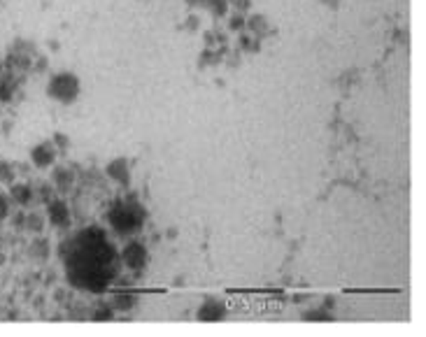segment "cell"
<instances>
[{
  "label": "cell",
  "instance_id": "obj_1",
  "mask_svg": "<svg viewBox=\"0 0 426 337\" xmlns=\"http://www.w3.org/2000/svg\"><path fill=\"white\" fill-rule=\"evenodd\" d=\"M68 282L82 291L103 293L119 272V253L105 231L84 228L61 247Z\"/></svg>",
  "mask_w": 426,
  "mask_h": 337
},
{
  "label": "cell",
  "instance_id": "obj_2",
  "mask_svg": "<svg viewBox=\"0 0 426 337\" xmlns=\"http://www.w3.org/2000/svg\"><path fill=\"white\" fill-rule=\"evenodd\" d=\"M147 212L136 198H119L112 202L110 212H107V221H110L112 231L119 238H133L142 231Z\"/></svg>",
  "mask_w": 426,
  "mask_h": 337
},
{
  "label": "cell",
  "instance_id": "obj_3",
  "mask_svg": "<svg viewBox=\"0 0 426 337\" xmlns=\"http://www.w3.org/2000/svg\"><path fill=\"white\" fill-rule=\"evenodd\" d=\"M80 79L75 77L73 73H61L56 75V77L49 81L47 86V93L52 95V98H56L59 103H73L75 98L80 95Z\"/></svg>",
  "mask_w": 426,
  "mask_h": 337
},
{
  "label": "cell",
  "instance_id": "obj_4",
  "mask_svg": "<svg viewBox=\"0 0 426 337\" xmlns=\"http://www.w3.org/2000/svg\"><path fill=\"white\" fill-rule=\"evenodd\" d=\"M119 260L124 263V268H129L131 272H142L149 263V251L140 240H129L124 244L122 253H119Z\"/></svg>",
  "mask_w": 426,
  "mask_h": 337
},
{
  "label": "cell",
  "instance_id": "obj_5",
  "mask_svg": "<svg viewBox=\"0 0 426 337\" xmlns=\"http://www.w3.org/2000/svg\"><path fill=\"white\" fill-rule=\"evenodd\" d=\"M47 214H49V221H52L56 228H68L73 224V216H70L66 200H52L47 207Z\"/></svg>",
  "mask_w": 426,
  "mask_h": 337
},
{
  "label": "cell",
  "instance_id": "obj_6",
  "mask_svg": "<svg viewBox=\"0 0 426 337\" xmlns=\"http://www.w3.org/2000/svg\"><path fill=\"white\" fill-rule=\"evenodd\" d=\"M196 316H198L201 321H205V323L221 321L226 316V307L219 300H214V298H207V300L198 307V314H196Z\"/></svg>",
  "mask_w": 426,
  "mask_h": 337
},
{
  "label": "cell",
  "instance_id": "obj_7",
  "mask_svg": "<svg viewBox=\"0 0 426 337\" xmlns=\"http://www.w3.org/2000/svg\"><path fill=\"white\" fill-rule=\"evenodd\" d=\"M105 175L117 184H122V186H129V182H131L129 161H126V158H114V161L105 168Z\"/></svg>",
  "mask_w": 426,
  "mask_h": 337
},
{
  "label": "cell",
  "instance_id": "obj_8",
  "mask_svg": "<svg viewBox=\"0 0 426 337\" xmlns=\"http://www.w3.org/2000/svg\"><path fill=\"white\" fill-rule=\"evenodd\" d=\"M54 158H56V151H54L52 142L40 144V147L33 149V161H35V165H40V168H47V165H52Z\"/></svg>",
  "mask_w": 426,
  "mask_h": 337
},
{
  "label": "cell",
  "instance_id": "obj_9",
  "mask_svg": "<svg viewBox=\"0 0 426 337\" xmlns=\"http://www.w3.org/2000/svg\"><path fill=\"white\" fill-rule=\"evenodd\" d=\"M112 307L114 311H131L138 307V296L133 293H117L112 298Z\"/></svg>",
  "mask_w": 426,
  "mask_h": 337
},
{
  "label": "cell",
  "instance_id": "obj_10",
  "mask_svg": "<svg viewBox=\"0 0 426 337\" xmlns=\"http://www.w3.org/2000/svg\"><path fill=\"white\" fill-rule=\"evenodd\" d=\"M54 182H56V189H59L61 193H68V191L73 189V184H75L73 170H56Z\"/></svg>",
  "mask_w": 426,
  "mask_h": 337
},
{
  "label": "cell",
  "instance_id": "obj_11",
  "mask_svg": "<svg viewBox=\"0 0 426 337\" xmlns=\"http://www.w3.org/2000/svg\"><path fill=\"white\" fill-rule=\"evenodd\" d=\"M110 319H114L112 305H103V307H98L96 314H93V321H110Z\"/></svg>",
  "mask_w": 426,
  "mask_h": 337
},
{
  "label": "cell",
  "instance_id": "obj_12",
  "mask_svg": "<svg viewBox=\"0 0 426 337\" xmlns=\"http://www.w3.org/2000/svg\"><path fill=\"white\" fill-rule=\"evenodd\" d=\"M210 8H212L214 15H224V12H226V0H212V3H210Z\"/></svg>",
  "mask_w": 426,
  "mask_h": 337
},
{
  "label": "cell",
  "instance_id": "obj_13",
  "mask_svg": "<svg viewBox=\"0 0 426 337\" xmlns=\"http://www.w3.org/2000/svg\"><path fill=\"white\" fill-rule=\"evenodd\" d=\"M15 195H17V198L21 200V202H28V200H30V191L24 189V186H17V189H15Z\"/></svg>",
  "mask_w": 426,
  "mask_h": 337
},
{
  "label": "cell",
  "instance_id": "obj_14",
  "mask_svg": "<svg viewBox=\"0 0 426 337\" xmlns=\"http://www.w3.org/2000/svg\"><path fill=\"white\" fill-rule=\"evenodd\" d=\"M231 28H243V19L233 17V19H231Z\"/></svg>",
  "mask_w": 426,
  "mask_h": 337
},
{
  "label": "cell",
  "instance_id": "obj_15",
  "mask_svg": "<svg viewBox=\"0 0 426 337\" xmlns=\"http://www.w3.org/2000/svg\"><path fill=\"white\" fill-rule=\"evenodd\" d=\"M5 212H8V207H5L3 198H0V219H3V216H5Z\"/></svg>",
  "mask_w": 426,
  "mask_h": 337
}]
</instances>
